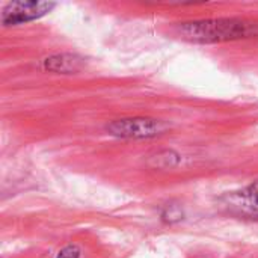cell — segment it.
Returning <instances> with one entry per match:
<instances>
[{"mask_svg": "<svg viewBox=\"0 0 258 258\" xmlns=\"http://www.w3.org/2000/svg\"><path fill=\"white\" fill-rule=\"evenodd\" d=\"M225 206L237 215L258 218V181L240 192L227 195Z\"/></svg>", "mask_w": 258, "mask_h": 258, "instance_id": "cell-4", "label": "cell"}, {"mask_svg": "<svg viewBox=\"0 0 258 258\" xmlns=\"http://www.w3.org/2000/svg\"><path fill=\"white\" fill-rule=\"evenodd\" d=\"M54 8L51 2H12L8 3L2 12V23L5 26L18 24L39 18Z\"/></svg>", "mask_w": 258, "mask_h": 258, "instance_id": "cell-3", "label": "cell"}, {"mask_svg": "<svg viewBox=\"0 0 258 258\" xmlns=\"http://www.w3.org/2000/svg\"><path fill=\"white\" fill-rule=\"evenodd\" d=\"M56 258H80V249L76 245H70L65 246Z\"/></svg>", "mask_w": 258, "mask_h": 258, "instance_id": "cell-7", "label": "cell"}, {"mask_svg": "<svg viewBox=\"0 0 258 258\" xmlns=\"http://www.w3.org/2000/svg\"><path fill=\"white\" fill-rule=\"evenodd\" d=\"M153 160H156V168H172L178 163V156L171 151H165L159 153L156 157H153Z\"/></svg>", "mask_w": 258, "mask_h": 258, "instance_id": "cell-6", "label": "cell"}, {"mask_svg": "<svg viewBox=\"0 0 258 258\" xmlns=\"http://www.w3.org/2000/svg\"><path fill=\"white\" fill-rule=\"evenodd\" d=\"M85 67V59L79 54H54L42 60V70L54 74H74Z\"/></svg>", "mask_w": 258, "mask_h": 258, "instance_id": "cell-5", "label": "cell"}, {"mask_svg": "<svg viewBox=\"0 0 258 258\" xmlns=\"http://www.w3.org/2000/svg\"><path fill=\"white\" fill-rule=\"evenodd\" d=\"M106 130L116 138L125 139H148L163 135L168 125L154 118H124L107 124Z\"/></svg>", "mask_w": 258, "mask_h": 258, "instance_id": "cell-2", "label": "cell"}, {"mask_svg": "<svg viewBox=\"0 0 258 258\" xmlns=\"http://www.w3.org/2000/svg\"><path fill=\"white\" fill-rule=\"evenodd\" d=\"M255 27L243 20L236 18H213V20H201L190 21L180 26V35L184 39L210 44V42H222L240 39L252 35Z\"/></svg>", "mask_w": 258, "mask_h": 258, "instance_id": "cell-1", "label": "cell"}]
</instances>
